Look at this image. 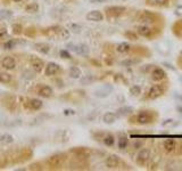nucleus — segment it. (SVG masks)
Returning a JSON list of instances; mask_svg holds the SVG:
<instances>
[{
	"label": "nucleus",
	"mask_w": 182,
	"mask_h": 171,
	"mask_svg": "<svg viewBox=\"0 0 182 171\" xmlns=\"http://www.w3.org/2000/svg\"><path fill=\"white\" fill-rule=\"evenodd\" d=\"M153 2V5H156V6H166L168 2V0H148V4H151Z\"/></svg>",
	"instance_id": "nucleus-34"
},
{
	"label": "nucleus",
	"mask_w": 182,
	"mask_h": 171,
	"mask_svg": "<svg viewBox=\"0 0 182 171\" xmlns=\"http://www.w3.org/2000/svg\"><path fill=\"white\" fill-rule=\"evenodd\" d=\"M177 112H180V113H182V105H179L177 107Z\"/></svg>",
	"instance_id": "nucleus-46"
},
{
	"label": "nucleus",
	"mask_w": 182,
	"mask_h": 171,
	"mask_svg": "<svg viewBox=\"0 0 182 171\" xmlns=\"http://www.w3.org/2000/svg\"><path fill=\"white\" fill-rule=\"evenodd\" d=\"M64 114H65V115H73V114H75V111L74 109H65V111H64Z\"/></svg>",
	"instance_id": "nucleus-41"
},
{
	"label": "nucleus",
	"mask_w": 182,
	"mask_h": 171,
	"mask_svg": "<svg viewBox=\"0 0 182 171\" xmlns=\"http://www.w3.org/2000/svg\"><path fill=\"white\" fill-rule=\"evenodd\" d=\"M58 70H59V66L57 65L56 63H49L47 66H46V75L48 76L54 75V74H56Z\"/></svg>",
	"instance_id": "nucleus-18"
},
{
	"label": "nucleus",
	"mask_w": 182,
	"mask_h": 171,
	"mask_svg": "<svg viewBox=\"0 0 182 171\" xmlns=\"http://www.w3.org/2000/svg\"><path fill=\"white\" fill-rule=\"evenodd\" d=\"M15 45H16V42H15V41H13V40H9V41H7V42L4 45V48H5L6 50H9V49H13V48L15 47Z\"/></svg>",
	"instance_id": "nucleus-38"
},
{
	"label": "nucleus",
	"mask_w": 182,
	"mask_h": 171,
	"mask_svg": "<svg viewBox=\"0 0 182 171\" xmlns=\"http://www.w3.org/2000/svg\"><path fill=\"white\" fill-rule=\"evenodd\" d=\"M30 107L34 111H38L42 107V102L39 99H31L30 100Z\"/></svg>",
	"instance_id": "nucleus-25"
},
{
	"label": "nucleus",
	"mask_w": 182,
	"mask_h": 171,
	"mask_svg": "<svg viewBox=\"0 0 182 171\" xmlns=\"http://www.w3.org/2000/svg\"><path fill=\"white\" fill-rule=\"evenodd\" d=\"M43 66H45V64L42 62L41 59H39V58H35V59H33L32 61V67L33 70L38 73H40V72L43 70Z\"/></svg>",
	"instance_id": "nucleus-19"
},
{
	"label": "nucleus",
	"mask_w": 182,
	"mask_h": 171,
	"mask_svg": "<svg viewBox=\"0 0 182 171\" xmlns=\"http://www.w3.org/2000/svg\"><path fill=\"white\" fill-rule=\"evenodd\" d=\"M131 50H132V47L127 42H121L116 46V52L120 54H129Z\"/></svg>",
	"instance_id": "nucleus-14"
},
{
	"label": "nucleus",
	"mask_w": 182,
	"mask_h": 171,
	"mask_svg": "<svg viewBox=\"0 0 182 171\" xmlns=\"http://www.w3.org/2000/svg\"><path fill=\"white\" fill-rule=\"evenodd\" d=\"M166 76H167V74L162 67H155L150 73V78L155 82H162L163 80L166 79Z\"/></svg>",
	"instance_id": "nucleus-7"
},
{
	"label": "nucleus",
	"mask_w": 182,
	"mask_h": 171,
	"mask_svg": "<svg viewBox=\"0 0 182 171\" xmlns=\"http://www.w3.org/2000/svg\"><path fill=\"white\" fill-rule=\"evenodd\" d=\"M174 98L177 100H179L180 103H182V95H180V94H174Z\"/></svg>",
	"instance_id": "nucleus-42"
},
{
	"label": "nucleus",
	"mask_w": 182,
	"mask_h": 171,
	"mask_svg": "<svg viewBox=\"0 0 182 171\" xmlns=\"http://www.w3.org/2000/svg\"><path fill=\"white\" fill-rule=\"evenodd\" d=\"M132 113H133V109L131 106H124V107L117 109V114L121 116H126V115H130Z\"/></svg>",
	"instance_id": "nucleus-22"
},
{
	"label": "nucleus",
	"mask_w": 182,
	"mask_h": 171,
	"mask_svg": "<svg viewBox=\"0 0 182 171\" xmlns=\"http://www.w3.org/2000/svg\"><path fill=\"white\" fill-rule=\"evenodd\" d=\"M13 16V13L10 12V10H7V9H2L0 10V18L1 19H7L12 17Z\"/></svg>",
	"instance_id": "nucleus-31"
},
{
	"label": "nucleus",
	"mask_w": 182,
	"mask_h": 171,
	"mask_svg": "<svg viewBox=\"0 0 182 171\" xmlns=\"http://www.w3.org/2000/svg\"><path fill=\"white\" fill-rule=\"evenodd\" d=\"M52 94H54V90L51 89V87L49 86H43L39 89V95L41 97H45V98H48V97H51Z\"/></svg>",
	"instance_id": "nucleus-16"
},
{
	"label": "nucleus",
	"mask_w": 182,
	"mask_h": 171,
	"mask_svg": "<svg viewBox=\"0 0 182 171\" xmlns=\"http://www.w3.org/2000/svg\"><path fill=\"white\" fill-rule=\"evenodd\" d=\"M106 13H107L108 16L111 17H118L125 13L126 8L124 6H111V7H107L106 8Z\"/></svg>",
	"instance_id": "nucleus-8"
},
{
	"label": "nucleus",
	"mask_w": 182,
	"mask_h": 171,
	"mask_svg": "<svg viewBox=\"0 0 182 171\" xmlns=\"http://www.w3.org/2000/svg\"><path fill=\"white\" fill-rule=\"evenodd\" d=\"M13 28L15 29V31H14L15 33H21V32H22V26H19V25H16V24H15Z\"/></svg>",
	"instance_id": "nucleus-40"
},
{
	"label": "nucleus",
	"mask_w": 182,
	"mask_h": 171,
	"mask_svg": "<svg viewBox=\"0 0 182 171\" xmlns=\"http://www.w3.org/2000/svg\"><path fill=\"white\" fill-rule=\"evenodd\" d=\"M59 55H61V58H66V59H70V58H71L70 52H67V50H61V52H59Z\"/></svg>",
	"instance_id": "nucleus-39"
},
{
	"label": "nucleus",
	"mask_w": 182,
	"mask_h": 171,
	"mask_svg": "<svg viewBox=\"0 0 182 171\" xmlns=\"http://www.w3.org/2000/svg\"><path fill=\"white\" fill-rule=\"evenodd\" d=\"M70 31L68 30H66V29H59V37L61 39L63 40H65V39H68L70 38Z\"/></svg>",
	"instance_id": "nucleus-32"
},
{
	"label": "nucleus",
	"mask_w": 182,
	"mask_h": 171,
	"mask_svg": "<svg viewBox=\"0 0 182 171\" xmlns=\"http://www.w3.org/2000/svg\"><path fill=\"white\" fill-rule=\"evenodd\" d=\"M4 37H7V32L4 30V32H0V38H4Z\"/></svg>",
	"instance_id": "nucleus-44"
},
{
	"label": "nucleus",
	"mask_w": 182,
	"mask_h": 171,
	"mask_svg": "<svg viewBox=\"0 0 182 171\" xmlns=\"http://www.w3.org/2000/svg\"><path fill=\"white\" fill-rule=\"evenodd\" d=\"M129 145V138L126 135H121L118 138V148L120 149H125Z\"/></svg>",
	"instance_id": "nucleus-21"
},
{
	"label": "nucleus",
	"mask_w": 182,
	"mask_h": 171,
	"mask_svg": "<svg viewBox=\"0 0 182 171\" xmlns=\"http://www.w3.org/2000/svg\"><path fill=\"white\" fill-rule=\"evenodd\" d=\"M66 48L71 50V52H74L78 55H88L89 54V47L87 45H74V43H67Z\"/></svg>",
	"instance_id": "nucleus-5"
},
{
	"label": "nucleus",
	"mask_w": 182,
	"mask_h": 171,
	"mask_svg": "<svg viewBox=\"0 0 182 171\" xmlns=\"http://www.w3.org/2000/svg\"><path fill=\"white\" fill-rule=\"evenodd\" d=\"M166 91V86L164 83H158V85H154L151 86L147 94H146V98L147 99H157L160 96H163Z\"/></svg>",
	"instance_id": "nucleus-2"
},
{
	"label": "nucleus",
	"mask_w": 182,
	"mask_h": 171,
	"mask_svg": "<svg viewBox=\"0 0 182 171\" xmlns=\"http://www.w3.org/2000/svg\"><path fill=\"white\" fill-rule=\"evenodd\" d=\"M35 49L39 50L42 54H48L49 52V46L46 45V43H37L35 45Z\"/></svg>",
	"instance_id": "nucleus-26"
},
{
	"label": "nucleus",
	"mask_w": 182,
	"mask_h": 171,
	"mask_svg": "<svg viewBox=\"0 0 182 171\" xmlns=\"http://www.w3.org/2000/svg\"><path fill=\"white\" fill-rule=\"evenodd\" d=\"M70 29L74 32V33H80L81 32V30H82V26L79 25V24H75V23H72L70 25Z\"/></svg>",
	"instance_id": "nucleus-36"
},
{
	"label": "nucleus",
	"mask_w": 182,
	"mask_h": 171,
	"mask_svg": "<svg viewBox=\"0 0 182 171\" xmlns=\"http://www.w3.org/2000/svg\"><path fill=\"white\" fill-rule=\"evenodd\" d=\"M177 9H179V10H182V6H177Z\"/></svg>",
	"instance_id": "nucleus-48"
},
{
	"label": "nucleus",
	"mask_w": 182,
	"mask_h": 171,
	"mask_svg": "<svg viewBox=\"0 0 182 171\" xmlns=\"http://www.w3.org/2000/svg\"><path fill=\"white\" fill-rule=\"evenodd\" d=\"M120 163H121V159L117 155H115V154L109 155L106 159V161H105V164H106L108 169H116L117 166H120Z\"/></svg>",
	"instance_id": "nucleus-10"
},
{
	"label": "nucleus",
	"mask_w": 182,
	"mask_h": 171,
	"mask_svg": "<svg viewBox=\"0 0 182 171\" xmlns=\"http://www.w3.org/2000/svg\"><path fill=\"white\" fill-rule=\"evenodd\" d=\"M157 119V114L151 109H144L140 111L133 116L130 118V123H135L139 126H147V124L154 123Z\"/></svg>",
	"instance_id": "nucleus-1"
},
{
	"label": "nucleus",
	"mask_w": 182,
	"mask_h": 171,
	"mask_svg": "<svg viewBox=\"0 0 182 171\" xmlns=\"http://www.w3.org/2000/svg\"><path fill=\"white\" fill-rule=\"evenodd\" d=\"M139 61H135V59H131V58H129V59H125V61H122L121 62V65H123V66H133L135 63H138Z\"/></svg>",
	"instance_id": "nucleus-33"
},
{
	"label": "nucleus",
	"mask_w": 182,
	"mask_h": 171,
	"mask_svg": "<svg viewBox=\"0 0 182 171\" xmlns=\"http://www.w3.org/2000/svg\"><path fill=\"white\" fill-rule=\"evenodd\" d=\"M94 81V78L92 75H85L83 79H81V83L82 85H90Z\"/></svg>",
	"instance_id": "nucleus-35"
},
{
	"label": "nucleus",
	"mask_w": 182,
	"mask_h": 171,
	"mask_svg": "<svg viewBox=\"0 0 182 171\" xmlns=\"http://www.w3.org/2000/svg\"><path fill=\"white\" fill-rule=\"evenodd\" d=\"M139 22L142 24H146V25H149V24H154L156 21H157V16L154 14V13H150V12H144L141 13L140 16H139Z\"/></svg>",
	"instance_id": "nucleus-6"
},
{
	"label": "nucleus",
	"mask_w": 182,
	"mask_h": 171,
	"mask_svg": "<svg viewBox=\"0 0 182 171\" xmlns=\"http://www.w3.org/2000/svg\"><path fill=\"white\" fill-rule=\"evenodd\" d=\"M0 142H4V144H12V142H14V138H13V136L6 133V135H2V136L0 137Z\"/></svg>",
	"instance_id": "nucleus-30"
},
{
	"label": "nucleus",
	"mask_w": 182,
	"mask_h": 171,
	"mask_svg": "<svg viewBox=\"0 0 182 171\" xmlns=\"http://www.w3.org/2000/svg\"><path fill=\"white\" fill-rule=\"evenodd\" d=\"M163 148L164 151L170 154V153H173L177 148V142L172 139V138H168V139H165L163 142Z\"/></svg>",
	"instance_id": "nucleus-12"
},
{
	"label": "nucleus",
	"mask_w": 182,
	"mask_h": 171,
	"mask_svg": "<svg viewBox=\"0 0 182 171\" xmlns=\"http://www.w3.org/2000/svg\"><path fill=\"white\" fill-rule=\"evenodd\" d=\"M85 17L90 22H101V21H104L103 13L99 12V10H91V12H89Z\"/></svg>",
	"instance_id": "nucleus-11"
},
{
	"label": "nucleus",
	"mask_w": 182,
	"mask_h": 171,
	"mask_svg": "<svg viewBox=\"0 0 182 171\" xmlns=\"http://www.w3.org/2000/svg\"><path fill=\"white\" fill-rule=\"evenodd\" d=\"M1 65H2V67L6 69V70H14L15 67H16V61H15L14 57L7 56L2 59Z\"/></svg>",
	"instance_id": "nucleus-13"
},
{
	"label": "nucleus",
	"mask_w": 182,
	"mask_h": 171,
	"mask_svg": "<svg viewBox=\"0 0 182 171\" xmlns=\"http://www.w3.org/2000/svg\"><path fill=\"white\" fill-rule=\"evenodd\" d=\"M10 81H12V75L10 74L5 73V72L0 73V82H2V83H9Z\"/></svg>",
	"instance_id": "nucleus-29"
},
{
	"label": "nucleus",
	"mask_w": 182,
	"mask_h": 171,
	"mask_svg": "<svg viewBox=\"0 0 182 171\" xmlns=\"http://www.w3.org/2000/svg\"><path fill=\"white\" fill-rule=\"evenodd\" d=\"M38 10H39V5H38L37 2H33V4H30L25 7V12H28V13H37Z\"/></svg>",
	"instance_id": "nucleus-28"
},
{
	"label": "nucleus",
	"mask_w": 182,
	"mask_h": 171,
	"mask_svg": "<svg viewBox=\"0 0 182 171\" xmlns=\"http://www.w3.org/2000/svg\"><path fill=\"white\" fill-rule=\"evenodd\" d=\"M137 33L140 37L147 39H153L156 35V30L151 28L150 25H146V24H141L137 28Z\"/></svg>",
	"instance_id": "nucleus-3"
},
{
	"label": "nucleus",
	"mask_w": 182,
	"mask_h": 171,
	"mask_svg": "<svg viewBox=\"0 0 182 171\" xmlns=\"http://www.w3.org/2000/svg\"><path fill=\"white\" fill-rule=\"evenodd\" d=\"M173 121H174L173 119H167V120H165L163 123H162V126H166V124H168V123L171 124V123L173 122Z\"/></svg>",
	"instance_id": "nucleus-43"
},
{
	"label": "nucleus",
	"mask_w": 182,
	"mask_h": 171,
	"mask_svg": "<svg viewBox=\"0 0 182 171\" xmlns=\"http://www.w3.org/2000/svg\"><path fill=\"white\" fill-rule=\"evenodd\" d=\"M164 65H165L166 67H168V69H171V70H174V67H173L171 64H168V63H164Z\"/></svg>",
	"instance_id": "nucleus-45"
},
{
	"label": "nucleus",
	"mask_w": 182,
	"mask_h": 171,
	"mask_svg": "<svg viewBox=\"0 0 182 171\" xmlns=\"http://www.w3.org/2000/svg\"><path fill=\"white\" fill-rule=\"evenodd\" d=\"M112 92H113V86L105 85L94 91V95L96 96V97H98V98H105V97H108Z\"/></svg>",
	"instance_id": "nucleus-9"
},
{
	"label": "nucleus",
	"mask_w": 182,
	"mask_h": 171,
	"mask_svg": "<svg viewBox=\"0 0 182 171\" xmlns=\"http://www.w3.org/2000/svg\"><path fill=\"white\" fill-rule=\"evenodd\" d=\"M68 74H70V76L72 79H80L81 75H82V72H81V70L78 66H72L70 69Z\"/></svg>",
	"instance_id": "nucleus-20"
},
{
	"label": "nucleus",
	"mask_w": 182,
	"mask_h": 171,
	"mask_svg": "<svg viewBox=\"0 0 182 171\" xmlns=\"http://www.w3.org/2000/svg\"><path fill=\"white\" fill-rule=\"evenodd\" d=\"M141 94V87L138 85H134L132 86L130 88V95L133 96V97H138V96H140Z\"/></svg>",
	"instance_id": "nucleus-24"
},
{
	"label": "nucleus",
	"mask_w": 182,
	"mask_h": 171,
	"mask_svg": "<svg viewBox=\"0 0 182 171\" xmlns=\"http://www.w3.org/2000/svg\"><path fill=\"white\" fill-rule=\"evenodd\" d=\"M13 1H15V2H21L22 0H13Z\"/></svg>",
	"instance_id": "nucleus-49"
},
{
	"label": "nucleus",
	"mask_w": 182,
	"mask_h": 171,
	"mask_svg": "<svg viewBox=\"0 0 182 171\" xmlns=\"http://www.w3.org/2000/svg\"><path fill=\"white\" fill-rule=\"evenodd\" d=\"M103 142L106 146L112 147V146H114V144H115V137H114L113 135H111V133H108V135H106V136L104 137Z\"/></svg>",
	"instance_id": "nucleus-23"
},
{
	"label": "nucleus",
	"mask_w": 182,
	"mask_h": 171,
	"mask_svg": "<svg viewBox=\"0 0 182 171\" xmlns=\"http://www.w3.org/2000/svg\"><path fill=\"white\" fill-rule=\"evenodd\" d=\"M142 145H144V142L140 140V139H135L133 144H132V148H134V149H140L142 148Z\"/></svg>",
	"instance_id": "nucleus-37"
},
{
	"label": "nucleus",
	"mask_w": 182,
	"mask_h": 171,
	"mask_svg": "<svg viewBox=\"0 0 182 171\" xmlns=\"http://www.w3.org/2000/svg\"><path fill=\"white\" fill-rule=\"evenodd\" d=\"M48 164L52 168H57L61 164V157L59 154H56V155H52L48 159Z\"/></svg>",
	"instance_id": "nucleus-15"
},
{
	"label": "nucleus",
	"mask_w": 182,
	"mask_h": 171,
	"mask_svg": "<svg viewBox=\"0 0 182 171\" xmlns=\"http://www.w3.org/2000/svg\"><path fill=\"white\" fill-rule=\"evenodd\" d=\"M117 119V115L115 113H113V112H107V113L104 114L103 116V121L105 122L106 124H113Z\"/></svg>",
	"instance_id": "nucleus-17"
},
{
	"label": "nucleus",
	"mask_w": 182,
	"mask_h": 171,
	"mask_svg": "<svg viewBox=\"0 0 182 171\" xmlns=\"http://www.w3.org/2000/svg\"><path fill=\"white\" fill-rule=\"evenodd\" d=\"M150 159V149L149 148H140L139 153L137 154V157H135V163L139 166H146V163L149 161Z\"/></svg>",
	"instance_id": "nucleus-4"
},
{
	"label": "nucleus",
	"mask_w": 182,
	"mask_h": 171,
	"mask_svg": "<svg viewBox=\"0 0 182 171\" xmlns=\"http://www.w3.org/2000/svg\"><path fill=\"white\" fill-rule=\"evenodd\" d=\"M124 35H125L126 38L129 39V40H131V41H137V40H138V38H139L138 33H137V32H133V31H131V30L126 31L125 33H124Z\"/></svg>",
	"instance_id": "nucleus-27"
},
{
	"label": "nucleus",
	"mask_w": 182,
	"mask_h": 171,
	"mask_svg": "<svg viewBox=\"0 0 182 171\" xmlns=\"http://www.w3.org/2000/svg\"><path fill=\"white\" fill-rule=\"evenodd\" d=\"M94 1H96V2H106L107 0H94Z\"/></svg>",
	"instance_id": "nucleus-47"
},
{
	"label": "nucleus",
	"mask_w": 182,
	"mask_h": 171,
	"mask_svg": "<svg viewBox=\"0 0 182 171\" xmlns=\"http://www.w3.org/2000/svg\"><path fill=\"white\" fill-rule=\"evenodd\" d=\"M181 80H182V79H181Z\"/></svg>",
	"instance_id": "nucleus-50"
}]
</instances>
